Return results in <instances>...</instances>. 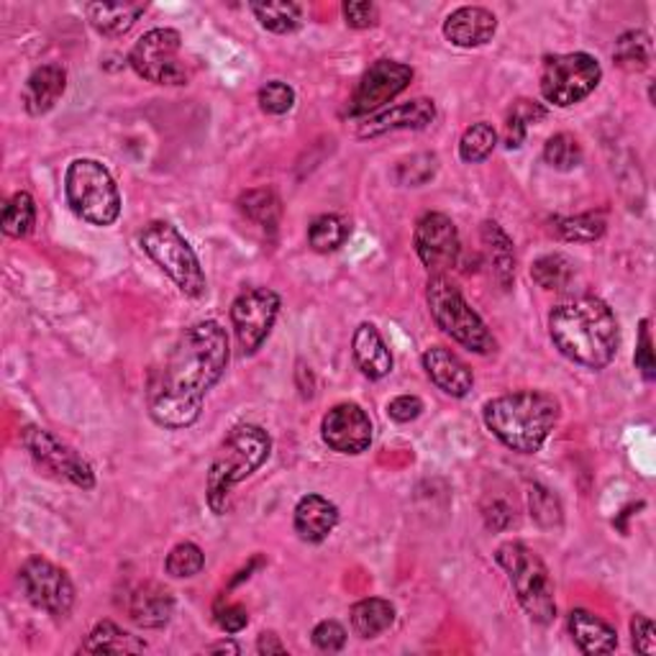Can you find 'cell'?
I'll return each instance as SVG.
<instances>
[{"instance_id": "1", "label": "cell", "mask_w": 656, "mask_h": 656, "mask_svg": "<svg viewBox=\"0 0 656 656\" xmlns=\"http://www.w3.org/2000/svg\"><path fill=\"white\" fill-rule=\"evenodd\" d=\"M228 337L216 320L190 326L156 369L147 390V408L156 426L188 429L203 413L209 390L228 367Z\"/></svg>"}, {"instance_id": "2", "label": "cell", "mask_w": 656, "mask_h": 656, "mask_svg": "<svg viewBox=\"0 0 656 656\" xmlns=\"http://www.w3.org/2000/svg\"><path fill=\"white\" fill-rule=\"evenodd\" d=\"M548 337L569 362L584 369H605L616 359L620 331L616 313L595 295H577L548 313Z\"/></svg>"}, {"instance_id": "3", "label": "cell", "mask_w": 656, "mask_h": 656, "mask_svg": "<svg viewBox=\"0 0 656 656\" xmlns=\"http://www.w3.org/2000/svg\"><path fill=\"white\" fill-rule=\"evenodd\" d=\"M562 408L544 390H518L484 403L488 431L518 454H537L559 424Z\"/></svg>"}, {"instance_id": "4", "label": "cell", "mask_w": 656, "mask_h": 656, "mask_svg": "<svg viewBox=\"0 0 656 656\" xmlns=\"http://www.w3.org/2000/svg\"><path fill=\"white\" fill-rule=\"evenodd\" d=\"M269 452H273V439L262 426L239 424L226 433L205 480V501L216 516H226L231 508V490L265 465Z\"/></svg>"}, {"instance_id": "5", "label": "cell", "mask_w": 656, "mask_h": 656, "mask_svg": "<svg viewBox=\"0 0 656 656\" xmlns=\"http://www.w3.org/2000/svg\"><path fill=\"white\" fill-rule=\"evenodd\" d=\"M495 562L505 569L520 608L533 623L548 626L556 618L554 582L544 559L520 541H508L495 552Z\"/></svg>"}, {"instance_id": "6", "label": "cell", "mask_w": 656, "mask_h": 656, "mask_svg": "<svg viewBox=\"0 0 656 656\" xmlns=\"http://www.w3.org/2000/svg\"><path fill=\"white\" fill-rule=\"evenodd\" d=\"M64 195L77 218L90 226H113L121 216V192L103 162L75 160L64 173Z\"/></svg>"}, {"instance_id": "7", "label": "cell", "mask_w": 656, "mask_h": 656, "mask_svg": "<svg viewBox=\"0 0 656 656\" xmlns=\"http://www.w3.org/2000/svg\"><path fill=\"white\" fill-rule=\"evenodd\" d=\"M426 301H429V311L433 320H437V326L446 337H452L456 344L475 354L495 352L497 344L488 324L480 318V313L472 311V305L465 301L462 290L446 275L431 277Z\"/></svg>"}, {"instance_id": "8", "label": "cell", "mask_w": 656, "mask_h": 656, "mask_svg": "<svg viewBox=\"0 0 656 656\" xmlns=\"http://www.w3.org/2000/svg\"><path fill=\"white\" fill-rule=\"evenodd\" d=\"M139 247L152 256V262L173 280L188 298H203L209 290L205 273L195 249L167 220H152L139 234Z\"/></svg>"}, {"instance_id": "9", "label": "cell", "mask_w": 656, "mask_h": 656, "mask_svg": "<svg viewBox=\"0 0 656 656\" xmlns=\"http://www.w3.org/2000/svg\"><path fill=\"white\" fill-rule=\"evenodd\" d=\"M603 80V67L593 54H552L541 67V96L556 109H569L593 92Z\"/></svg>"}, {"instance_id": "10", "label": "cell", "mask_w": 656, "mask_h": 656, "mask_svg": "<svg viewBox=\"0 0 656 656\" xmlns=\"http://www.w3.org/2000/svg\"><path fill=\"white\" fill-rule=\"evenodd\" d=\"M182 37L175 28H152L134 45L128 64L139 77L154 85H185L188 70L180 60Z\"/></svg>"}, {"instance_id": "11", "label": "cell", "mask_w": 656, "mask_h": 656, "mask_svg": "<svg viewBox=\"0 0 656 656\" xmlns=\"http://www.w3.org/2000/svg\"><path fill=\"white\" fill-rule=\"evenodd\" d=\"M21 444L26 446V452L31 454V459L39 467H45L47 472L60 477V480L75 484L80 490L96 488V472H92L88 459H83L80 452L64 444L52 431L41 429V426H26L21 431Z\"/></svg>"}, {"instance_id": "12", "label": "cell", "mask_w": 656, "mask_h": 656, "mask_svg": "<svg viewBox=\"0 0 656 656\" xmlns=\"http://www.w3.org/2000/svg\"><path fill=\"white\" fill-rule=\"evenodd\" d=\"M18 582L24 588L28 603L34 608L49 613L54 618L70 616L75 605V584L62 567L52 565L45 556H31L24 562L18 572Z\"/></svg>"}, {"instance_id": "13", "label": "cell", "mask_w": 656, "mask_h": 656, "mask_svg": "<svg viewBox=\"0 0 656 656\" xmlns=\"http://www.w3.org/2000/svg\"><path fill=\"white\" fill-rule=\"evenodd\" d=\"M277 316H280V295L269 288H249L234 301L231 324L244 354L260 352L273 333Z\"/></svg>"}, {"instance_id": "14", "label": "cell", "mask_w": 656, "mask_h": 656, "mask_svg": "<svg viewBox=\"0 0 656 656\" xmlns=\"http://www.w3.org/2000/svg\"><path fill=\"white\" fill-rule=\"evenodd\" d=\"M411 83L413 67H408V64L395 60H377L373 67L362 75L352 101L346 105V113L352 118L375 116L382 105H388L392 98L401 96Z\"/></svg>"}, {"instance_id": "15", "label": "cell", "mask_w": 656, "mask_h": 656, "mask_svg": "<svg viewBox=\"0 0 656 656\" xmlns=\"http://www.w3.org/2000/svg\"><path fill=\"white\" fill-rule=\"evenodd\" d=\"M413 244H416L418 260L429 269L431 277L446 275L449 269L456 267L459 262V231H456L454 220L444 213H426L416 224L413 234Z\"/></svg>"}, {"instance_id": "16", "label": "cell", "mask_w": 656, "mask_h": 656, "mask_svg": "<svg viewBox=\"0 0 656 656\" xmlns=\"http://www.w3.org/2000/svg\"><path fill=\"white\" fill-rule=\"evenodd\" d=\"M373 420L356 403L333 405L320 424V437H324L326 446L352 456L367 452L373 444Z\"/></svg>"}, {"instance_id": "17", "label": "cell", "mask_w": 656, "mask_h": 656, "mask_svg": "<svg viewBox=\"0 0 656 656\" xmlns=\"http://www.w3.org/2000/svg\"><path fill=\"white\" fill-rule=\"evenodd\" d=\"M420 362H424L429 380L449 398H467L469 390L475 388L472 369H469L467 362H462L452 349L429 346L424 356H420Z\"/></svg>"}, {"instance_id": "18", "label": "cell", "mask_w": 656, "mask_h": 656, "mask_svg": "<svg viewBox=\"0 0 656 656\" xmlns=\"http://www.w3.org/2000/svg\"><path fill=\"white\" fill-rule=\"evenodd\" d=\"M437 118V105L429 98H416V101L392 105L388 111H377L359 128L362 139L382 137L388 131H405V128H426Z\"/></svg>"}, {"instance_id": "19", "label": "cell", "mask_w": 656, "mask_h": 656, "mask_svg": "<svg viewBox=\"0 0 656 656\" xmlns=\"http://www.w3.org/2000/svg\"><path fill=\"white\" fill-rule=\"evenodd\" d=\"M497 31L495 13L482 9V5H462L449 13L444 21V37L452 41L454 47L475 49L488 45Z\"/></svg>"}, {"instance_id": "20", "label": "cell", "mask_w": 656, "mask_h": 656, "mask_svg": "<svg viewBox=\"0 0 656 656\" xmlns=\"http://www.w3.org/2000/svg\"><path fill=\"white\" fill-rule=\"evenodd\" d=\"M126 610L139 629H164L173 620L175 597L162 584L141 582L128 593Z\"/></svg>"}, {"instance_id": "21", "label": "cell", "mask_w": 656, "mask_h": 656, "mask_svg": "<svg viewBox=\"0 0 656 656\" xmlns=\"http://www.w3.org/2000/svg\"><path fill=\"white\" fill-rule=\"evenodd\" d=\"M67 90V70L62 64H41L24 85V109L28 116H45Z\"/></svg>"}, {"instance_id": "22", "label": "cell", "mask_w": 656, "mask_h": 656, "mask_svg": "<svg viewBox=\"0 0 656 656\" xmlns=\"http://www.w3.org/2000/svg\"><path fill=\"white\" fill-rule=\"evenodd\" d=\"M339 523V508L324 495H305L295 505V531L308 544H320Z\"/></svg>"}, {"instance_id": "23", "label": "cell", "mask_w": 656, "mask_h": 656, "mask_svg": "<svg viewBox=\"0 0 656 656\" xmlns=\"http://www.w3.org/2000/svg\"><path fill=\"white\" fill-rule=\"evenodd\" d=\"M352 352H354V362L356 367L362 369V375L369 377V380H382L392 373V352L390 346L384 344L382 333L377 331V326L373 324H359L354 331L352 339Z\"/></svg>"}, {"instance_id": "24", "label": "cell", "mask_w": 656, "mask_h": 656, "mask_svg": "<svg viewBox=\"0 0 656 656\" xmlns=\"http://www.w3.org/2000/svg\"><path fill=\"white\" fill-rule=\"evenodd\" d=\"M569 633L582 654H610L618 646V633L610 623L597 618L595 613L577 608L569 613Z\"/></svg>"}, {"instance_id": "25", "label": "cell", "mask_w": 656, "mask_h": 656, "mask_svg": "<svg viewBox=\"0 0 656 656\" xmlns=\"http://www.w3.org/2000/svg\"><path fill=\"white\" fill-rule=\"evenodd\" d=\"M90 26L101 37H124L137 21L147 13V3H88L85 5Z\"/></svg>"}, {"instance_id": "26", "label": "cell", "mask_w": 656, "mask_h": 656, "mask_svg": "<svg viewBox=\"0 0 656 656\" xmlns=\"http://www.w3.org/2000/svg\"><path fill=\"white\" fill-rule=\"evenodd\" d=\"M480 237L492 260V267H495L497 282L508 290L513 285V277H516V252H513V239L495 224V220H484L480 228Z\"/></svg>"}, {"instance_id": "27", "label": "cell", "mask_w": 656, "mask_h": 656, "mask_svg": "<svg viewBox=\"0 0 656 656\" xmlns=\"http://www.w3.org/2000/svg\"><path fill=\"white\" fill-rule=\"evenodd\" d=\"M85 654H141L147 652V641L131 636L124 629H118L113 620H101L90 631L88 641L83 644Z\"/></svg>"}, {"instance_id": "28", "label": "cell", "mask_w": 656, "mask_h": 656, "mask_svg": "<svg viewBox=\"0 0 656 656\" xmlns=\"http://www.w3.org/2000/svg\"><path fill=\"white\" fill-rule=\"evenodd\" d=\"M349 618H352V629L356 631V636L375 639L395 623V605L390 601H382V597H365V601L354 605Z\"/></svg>"}, {"instance_id": "29", "label": "cell", "mask_w": 656, "mask_h": 656, "mask_svg": "<svg viewBox=\"0 0 656 656\" xmlns=\"http://www.w3.org/2000/svg\"><path fill=\"white\" fill-rule=\"evenodd\" d=\"M239 209L249 220H252V224L265 228V231L267 228L269 231H275L277 224H280V218H282L280 198H277V192L269 188H254V190L241 192Z\"/></svg>"}, {"instance_id": "30", "label": "cell", "mask_w": 656, "mask_h": 656, "mask_svg": "<svg viewBox=\"0 0 656 656\" xmlns=\"http://www.w3.org/2000/svg\"><path fill=\"white\" fill-rule=\"evenodd\" d=\"M613 60L626 73H644L652 64V37L641 28L620 34L616 49H613Z\"/></svg>"}, {"instance_id": "31", "label": "cell", "mask_w": 656, "mask_h": 656, "mask_svg": "<svg viewBox=\"0 0 656 656\" xmlns=\"http://www.w3.org/2000/svg\"><path fill=\"white\" fill-rule=\"evenodd\" d=\"M252 13L260 21L262 28L273 34H292L298 31L303 21V9L298 3L288 0H267V3H252Z\"/></svg>"}, {"instance_id": "32", "label": "cell", "mask_w": 656, "mask_h": 656, "mask_svg": "<svg viewBox=\"0 0 656 656\" xmlns=\"http://www.w3.org/2000/svg\"><path fill=\"white\" fill-rule=\"evenodd\" d=\"M548 111L544 105L537 101H529V98H520V101L513 103L508 116H505V147L518 149L523 144L529 126L539 124V121H544Z\"/></svg>"}, {"instance_id": "33", "label": "cell", "mask_w": 656, "mask_h": 656, "mask_svg": "<svg viewBox=\"0 0 656 656\" xmlns=\"http://www.w3.org/2000/svg\"><path fill=\"white\" fill-rule=\"evenodd\" d=\"M37 226V203L28 192H16L3 209V234L11 239H24Z\"/></svg>"}, {"instance_id": "34", "label": "cell", "mask_w": 656, "mask_h": 656, "mask_svg": "<svg viewBox=\"0 0 656 656\" xmlns=\"http://www.w3.org/2000/svg\"><path fill=\"white\" fill-rule=\"evenodd\" d=\"M531 277L544 290H565L575 277V265L565 254H544L531 265Z\"/></svg>"}, {"instance_id": "35", "label": "cell", "mask_w": 656, "mask_h": 656, "mask_svg": "<svg viewBox=\"0 0 656 656\" xmlns=\"http://www.w3.org/2000/svg\"><path fill=\"white\" fill-rule=\"evenodd\" d=\"M556 234L565 241H575V244H590L597 241L605 234V216L603 213H580V216L556 218L554 220Z\"/></svg>"}, {"instance_id": "36", "label": "cell", "mask_w": 656, "mask_h": 656, "mask_svg": "<svg viewBox=\"0 0 656 656\" xmlns=\"http://www.w3.org/2000/svg\"><path fill=\"white\" fill-rule=\"evenodd\" d=\"M346 239H349V224L341 216H333V213L318 216L308 228V244L320 254L337 252Z\"/></svg>"}, {"instance_id": "37", "label": "cell", "mask_w": 656, "mask_h": 656, "mask_svg": "<svg viewBox=\"0 0 656 656\" xmlns=\"http://www.w3.org/2000/svg\"><path fill=\"white\" fill-rule=\"evenodd\" d=\"M495 144H497V131L488 124V121L472 124L465 134H462V139H459L462 162H467V164L484 162L492 154Z\"/></svg>"}, {"instance_id": "38", "label": "cell", "mask_w": 656, "mask_h": 656, "mask_svg": "<svg viewBox=\"0 0 656 656\" xmlns=\"http://www.w3.org/2000/svg\"><path fill=\"white\" fill-rule=\"evenodd\" d=\"M437 173H439V156L431 152H420L408 156V160L398 162L392 177H395V182L403 185V188H420V185L433 180Z\"/></svg>"}, {"instance_id": "39", "label": "cell", "mask_w": 656, "mask_h": 656, "mask_svg": "<svg viewBox=\"0 0 656 656\" xmlns=\"http://www.w3.org/2000/svg\"><path fill=\"white\" fill-rule=\"evenodd\" d=\"M544 162L559 173H572L582 164V144L572 134H554L544 144Z\"/></svg>"}, {"instance_id": "40", "label": "cell", "mask_w": 656, "mask_h": 656, "mask_svg": "<svg viewBox=\"0 0 656 656\" xmlns=\"http://www.w3.org/2000/svg\"><path fill=\"white\" fill-rule=\"evenodd\" d=\"M529 510L531 518L537 520L541 529H559L565 520V508H562L559 497L544 484H531L529 490Z\"/></svg>"}, {"instance_id": "41", "label": "cell", "mask_w": 656, "mask_h": 656, "mask_svg": "<svg viewBox=\"0 0 656 656\" xmlns=\"http://www.w3.org/2000/svg\"><path fill=\"white\" fill-rule=\"evenodd\" d=\"M205 567V554L203 548L192 541H185V544H177L173 552L167 554V562H164V569H167L169 577H177V580H188V577L201 575Z\"/></svg>"}, {"instance_id": "42", "label": "cell", "mask_w": 656, "mask_h": 656, "mask_svg": "<svg viewBox=\"0 0 656 656\" xmlns=\"http://www.w3.org/2000/svg\"><path fill=\"white\" fill-rule=\"evenodd\" d=\"M256 101H260V109L265 111L267 116H285V113L295 105V90H292L288 83L273 80L260 90Z\"/></svg>"}, {"instance_id": "43", "label": "cell", "mask_w": 656, "mask_h": 656, "mask_svg": "<svg viewBox=\"0 0 656 656\" xmlns=\"http://www.w3.org/2000/svg\"><path fill=\"white\" fill-rule=\"evenodd\" d=\"M313 644L320 652L326 654H337L346 646V631L339 620H320V623L313 629Z\"/></svg>"}, {"instance_id": "44", "label": "cell", "mask_w": 656, "mask_h": 656, "mask_svg": "<svg viewBox=\"0 0 656 656\" xmlns=\"http://www.w3.org/2000/svg\"><path fill=\"white\" fill-rule=\"evenodd\" d=\"M648 318L641 320L639 326V346H636V356H633V362H636V369H641V375L646 377V380H654L656 377V362H654V344H652V328H648Z\"/></svg>"}, {"instance_id": "45", "label": "cell", "mask_w": 656, "mask_h": 656, "mask_svg": "<svg viewBox=\"0 0 656 656\" xmlns=\"http://www.w3.org/2000/svg\"><path fill=\"white\" fill-rule=\"evenodd\" d=\"M344 18L346 24L352 28H373L377 24V18H380V9H377L375 3H369V0H346L344 3Z\"/></svg>"}, {"instance_id": "46", "label": "cell", "mask_w": 656, "mask_h": 656, "mask_svg": "<svg viewBox=\"0 0 656 656\" xmlns=\"http://www.w3.org/2000/svg\"><path fill=\"white\" fill-rule=\"evenodd\" d=\"M631 636H633V648L639 654L652 656L656 652V629L652 623V618H646L644 613H636L631 618Z\"/></svg>"}, {"instance_id": "47", "label": "cell", "mask_w": 656, "mask_h": 656, "mask_svg": "<svg viewBox=\"0 0 656 656\" xmlns=\"http://www.w3.org/2000/svg\"><path fill=\"white\" fill-rule=\"evenodd\" d=\"M420 413H424V401L416 395H398L388 403V416L395 420V424H411Z\"/></svg>"}, {"instance_id": "48", "label": "cell", "mask_w": 656, "mask_h": 656, "mask_svg": "<svg viewBox=\"0 0 656 656\" xmlns=\"http://www.w3.org/2000/svg\"><path fill=\"white\" fill-rule=\"evenodd\" d=\"M216 623L220 626V631L239 633L249 626V613L241 605H226V608L216 610Z\"/></svg>"}, {"instance_id": "49", "label": "cell", "mask_w": 656, "mask_h": 656, "mask_svg": "<svg viewBox=\"0 0 656 656\" xmlns=\"http://www.w3.org/2000/svg\"><path fill=\"white\" fill-rule=\"evenodd\" d=\"M484 520H488L492 531H505L516 523V510H513L508 503L492 501L490 508H484Z\"/></svg>"}, {"instance_id": "50", "label": "cell", "mask_w": 656, "mask_h": 656, "mask_svg": "<svg viewBox=\"0 0 656 656\" xmlns=\"http://www.w3.org/2000/svg\"><path fill=\"white\" fill-rule=\"evenodd\" d=\"M256 652H260L262 656H269V654H285L288 648H285V644L277 633L265 631V633H260V639H256Z\"/></svg>"}, {"instance_id": "51", "label": "cell", "mask_w": 656, "mask_h": 656, "mask_svg": "<svg viewBox=\"0 0 656 656\" xmlns=\"http://www.w3.org/2000/svg\"><path fill=\"white\" fill-rule=\"evenodd\" d=\"M209 654H241V646L237 641H218V644H211L205 648Z\"/></svg>"}]
</instances>
